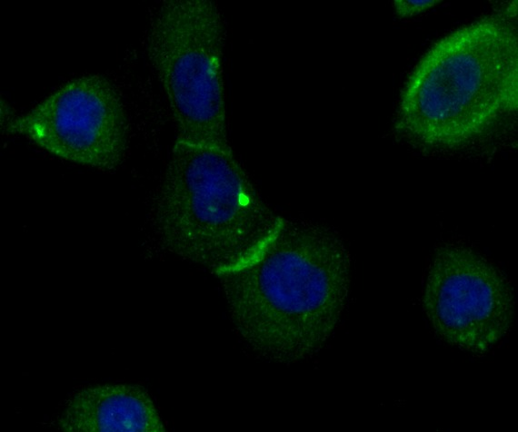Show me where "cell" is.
<instances>
[{"label":"cell","instance_id":"cell-8","mask_svg":"<svg viewBox=\"0 0 518 432\" xmlns=\"http://www.w3.org/2000/svg\"><path fill=\"white\" fill-rule=\"evenodd\" d=\"M438 3L433 0H395L393 7L399 17L407 18L427 11Z\"/></svg>","mask_w":518,"mask_h":432},{"label":"cell","instance_id":"cell-2","mask_svg":"<svg viewBox=\"0 0 518 432\" xmlns=\"http://www.w3.org/2000/svg\"><path fill=\"white\" fill-rule=\"evenodd\" d=\"M518 107V39L506 19L488 16L435 43L402 91L394 130L430 150L463 147Z\"/></svg>","mask_w":518,"mask_h":432},{"label":"cell","instance_id":"cell-5","mask_svg":"<svg viewBox=\"0 0 518 432\" xmlns=\"http://www.w3.org/2000/svg\"><path fill=\"white\" fill-rule=\"evenodd\" d=\"M423 307L435 333L462 350L481 354L509 331L514 312L513 288L491 260L471 247L440 245L430 263Z\"/></svg>","mask_w":518,"mask_h":432},{"label":"cell","instance_id":"cell-7","mask_svg":"<svg viewBox=\"0 0 518 432\" xmlns=\"http://www.w3.org/2000/svg\"><path fill=\"white\" fill-rule=\"evenodd\" d=\"M56 427L66 432L165 430L148 393L128 384H100L79 390L64 406Z\"/></svg>","mask_w":518,"mask_h":432},{"label":"cell","instance_id":"cell-6","mask_svg":"<svg viewBox=\"0 0 518 432\" xmlns=\"http://www.w3.org/2000/svg\"><path fill=\"white\" fill-rule=\"evenodd\" d=\"M61 159L112 171L123 162L127 118L118 92L104 76L74 79L5 125Z\"/></svg>","mask_w":518,"mask_h":432},{"label":"cell","instance_id":"cell-4","mask_svg":"<svg viewBox=\"0 0 518 432\" xmlns=\"http://www.w3.org/2000/svg\"><path fill=\"white\" fill-rule=\"evenodd\" d=\"M225 34L215 2L167 0L152 16L146 51L166 96L176 141L232 152L223 77Z\"/></svg>","mask_w":518,"mask_h":432},{"label":"cell","instance_id":"cell-1","mask_svg":"<svg viewBox=\"0 0 518 432\" xmlns=\"http://www.w3.org/2000/svg\"><path fill=\"white\" fill-rule=\"evenodd\" d=\"M234 324L254 351L297 362L335 329L350 288V255L331 228L283 220L249 261L216 275Z\"/></svg>","mask_w":518,"mask_h":432},{"label":"cell","instance_id":"cell-3","mask_svg":"<svg viewBox=\"0 0 518 432\" xmlns=\"http://www.w3.org/2000/svg\"><path fill=\"white\" fill-rule=\"evenodd\" d=\"M150 215L166 251L215 275L253 259L284 220L264 202L232 152L179 141Z\"/></svg>","mask_w":518,"mask_h":432}]
</instances>
